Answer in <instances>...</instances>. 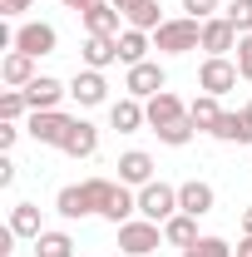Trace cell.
Segmentation results:
<instances>
[{"label":"cell","instance_id":"d6986e66","mask_svg":"<svg viewBox=\"0 0 252 257\" xmlns=\"http://www.w3.org/2000/svg\"><path fill=\"white\" fill-rule=\"evenodd\" d=\"M0 79L10 84V89H25L35 79V55H25V50H10L5 60H0Z\"/></svg>","mask_w":252,"mask_h":257},{"label":"cell","instance_id":"6da1fadb","mask_svg":"<svg viewBox=\"0 0 252 257\" xmlns=\"http://www.w3.org/2000/svg\"><path fill=\"white\" fill-rule=\"evenodd\" d=\"M114 188L119 183H109V178H84V183H69V188H60V198H55V213L60 218H89V213H99L104 218V208H109V198H114Z\"/></svg>","mask_w":252,"mask_h":257},{"label":"cell","instance_id":"1f68e13d","mask_svg":"<svg viewBox=\"0 0 252 257\" xmlns=\"http://www.w3.org/2000/svg\"><path fill=\"white\" fill-rule=\"evenodd\" d=\"M237 74H242V79H252V35H242V40H237Z\"/></svg>","mask_w":252,"mask_h":257},{"label":"cell","instance_id":"4fadbf2b","mask_svg":"<svg viewBox=\"0 0 252 257\" xmlns=\"http://www.w3.org/2000/svg\"><path fill=\"white\" fill-rule=\"evenodd\" d=\"M237 40H242V35L232 30V20H227V15L203 20V50H208V55H227V50H237Z\"/></svg>","mask_w":252,"mask_h":257},{"label":"cell","instance_id":"2e32d148","mask_svg":"<svg viewBox=\"0 0 252 257\" xmlns=\"http://www.w3.org/2000/svg\"><path fill=\"white\" fill-rule=\"evenodd\" d=\"M119 183H129V188L154 183V159H149L144 149H129L124 159H119Z\"/></svg>","mask_w":252,"mask_h":257},{"label":"cell","instance_id":"d6a6232c","mask_svg":"<svg viewBox=\"0 0 252 257\" xmlns=\"http://www.w3.org/2000/svg\"><path fill=\"white\" fill-rule=\"evenodd\" d=\"M183 10H188L193 20H213L218 15V0H183Z\"/></svg>","mask_w":252,"mask_h":257},{"label":"cell","instance_id":"d590c367","mask_svg":"<svg viewBox=\"0 0 252 257\" xmlns=\"http://www.w3.org/2000/svg\"><path fill=\"white\" fill-rule=\"evenodd\" d=\"M35 0H0V15H20V10H30Z\"/></svg>","mask_w":252,"mask_h":257},{"label":"cell","instance_id":"e575fe53","mask_svg":"<svg viewBox=\"0 0 252 257\" xmlns=\"http://www.w3.org/2000/svg\"><path fill=\"white\" fill-rule=\"evenodd\" d=\"M10 183H15V159L5 154V159H0V188H10Z\"/></svg>","mask_w":252,"mask_h":257},{"label":"cell","instance_id":"603a6c76","mask_svg":"<svg viewBox=\"0 0 252 257\" xmlns=\"http://www.w3.org/2000/svg\"><path fill=\"white\" fill-rule=\"evenodd\" d=\"M188 119H193V128H218V119H222V104H218V94H198L188 104Z\"/></svg>","mask_w":252,"mask_h":257},{"label":"cell","instance_id":"83f0119b","mask_svg":"<svg viewBox=\"0 0 252 257\" xmlns=\"http://www.w3.org/2000/svg\"><path fill=\"white\" fill-rule=\"evenodd\" d=\"M25 114H30L25 89H5V94H0V119H5V124H15V119H25Z\"/></svg>","mask_w":252,"mask_h":257},{"label":"cell","instance_id":"ab89813d","mask_svg":"<svg viewBox=\"0 0 252 257\" xmlns=\"http://www.w3.org/2000/svg\"><path fill=\"white\" fill-rule=\"evenodd\" d=\"M114 5H119V10H129V5H139V0H114Z\"/></svg>","mask_w":252,"mask_h":257},{"label":"cell","instance_id":"9a60e30c","mask_svg":"<svg viewBox=\"0 0 252 257\" xmlns=\"http://www.w3.org/2000/svg\"><path fill=\"white\" fill-rule=\"evenodd\" d=\"M79 55H84V69H109L119 60V35H89Z\"/></svg>","mask_w":252,"mask_h":257},{"label":"cell","instance_id":"3957f363","mask_svg":"<svg viewBox=\"0 0 252 257\" xmlns=\"http://www.w3.org/2000/svg\"><path fill=\"white\" fill-rule=\"evenodd\" d=\"M168 237H163V223H149V218H129V223H119V247H124L129 257H149L154 247H163Z\"/></svg>","mask_w":252,"mask_h":257},{"label":"cell","instance_id":"ba28073f","mask_svg":"<svg viewBox=\"0 0 252 257\" xmlns=\"http://www.w3.org/2000/svg\"><path fill=\"white\" fill-rule=\"evenodd\" d=\"M55 45H60V35L55 25H45V20H30V25H20L15 30V50H25V55H55Z\"/></svg>","mask_w":252,"mask_h":257},{"label":"cell","instance_id":"60d3db41","mask_svg":"<svg viewBox=\"0 0 252 257\" xmlns=\"http://www.w3.org/2000/svg\"><path fill=\"white\" fill-rule=\"evenodd\" d=\"M247 109H252V104H247Z\"/></svg>","mask_w":252,"mask_h":257},{"label":"cell","instance_id":"30bf717a","mask_svg":"<svg viewBox=\"0 0 252 257\" xmlns=\"http://www.w3.org/2000/svg\"><path fill=\"white\" fill-rule=\"evenodd\" d=\"M144 114H149V128H154V134H158V128H168V124H178V119H188L183 99H178V94H168V89L149 99V104H144Z\"/></svg>","mask_w":252,"mask_h":257},{"label":"cell","instance_id":"7c38bea8","mask_svg":"<svg viewBox=\"0 0 252 257\" xmlns=\"http://www.w3.org/2000/svg\"><path fill=\"white\" fill-rule=\"evenodd\" d=\"M69 94L79 99L84 109L104 104V99H109V79H104V69H79V74H74V84H69Z\"/></svg>","mask_w":252,"mask_h":257},{"label":"cell","instance_id":"7a4b0ae2","mask_svg":"<svg viewBox=\"0 0 252 257\" xmlns=\"http://www.w3.org/2000/svg\"><path fill=\"white\" fill-rule=\"evenodd\" d=\"M154 45L163 50V55L203 50V20H193V15H183V20H163V25L154 30Z\"/></svg>","mask_w":252,"mask_h":257},{"label":"cell","instance_id":"277c9868","mask_svg":"<svg viewBox=\"0 0 252 257\" xmlns=\"http://www.w3.org/2000/svg\"><path fill=\"white\" fill-rule=\"evenodd\" d=\"M178 213V188H168V183H144L139 188V218H149V223H168Z\"/></svg>","mask_w":252,"mask_h":257},{"label":"cell","instance_id":"4dcf8cb0","mask_svg":"<svg viewBox=\"0 0 252 257\" xmlns=\"http://www.w3.org/2000/svg\"><path fill=\"white\" fill-rule=\"evenodd\" d=\"M183 257H232V247L222 237H198L193 247H183Z\"/></svg>","mask_w":252,"mask_h":257},{"label":"cell","instance_id":"836d02e7","mask_svg":"<svg viewBox=\"0 0 252 257\" xmlns=\"http://www.w3.org/2000/svg\"><path fill=\"white\" fill-rule=\"evenodd\" d=\"M15 139H20V124H5V119H0V154H10Z\"/></svg>","mask_w":252,"mask_h":257},{"label":"cell","instance_id":"44dd1931","mask_svg":"<svg viewBox=\"0 0 252 257\" xmlns=\"http://www.w3.org/2000/svg\"><path fill=\"white\" fill-rule=\"evenodd\" d=\"M144 60H149V30H134V25L119 30V64L134 69V64H144Z\"/></svg>","mask_w":252,"mask_h":257},{"label":"cell","instance_id":"f35d334b","mask_svg":"<svg viewBox=\"0 0 252 257\" xmlns=\"http://www.w3.org/2000/svg\"><path fill=\"white\" fill-rule=\"evenodd\" d=\"M242 232H252V208H247V213H242Z\"/></svg>","mask_w":252,"mask_h":257},{"label":"cell","instance_id":"484cf974","mask_svg":"<svg viewBox=\"0 0 252 257\" xmlns=\"http://www.w3.org/2000/svg\"><path fill=\"white\" fill-rule=\"evenodd\" d=\"M35 257H74V237L69 232H40L35 237Z\"/></svg>","mask_w":252,"mask_h":257},{"label":"cell","instance_id":"ac0fdd59","mask_svg":"<svg viewBox=\"0 0 252 257\" xmlns=\"http://www.w3.org/2000/svg\"><path fill=\"white\" fill-rule=\"evenodd\" d=\"M119 20H124V10L114 0H99V5L84 10V30L89 35H119Z\"/></svg>","mask_w":252,"mask_h":257},{"label":"cell","instance_id":"f1b7e54d","mask_svg":"<svg viewBox=\"0 0 252 257\" xmlns=\"http://www.w3.org/2000/svg\"><path fill=\"white\" fill-rule=\"evenodd\" d=\"M193 134H198V128H193V119H178V124L158 128V144H168V149H183V144H188Z\"/></svg>","mask_w":252,"mask_h":257},{"label":"cell","instance_id":"e0dca14e","mask_svg":"<svg viewBox=\"0 0 252 257\" xmlns=\"http://www.w3.org/2000/svg\"><path fill=\"white\" fill-rule=\"evenodd\" d=\"M69 94L60 79H50V74H35L30 84H25V99H30V109H60V99Z\"/></svg>","mask_w":252,"mask_h":257},{"label":"cell","instance_id":"ffe728a7","mask_svg":"<svg viewBox=\"0 0 252 257\" xmlns=\"http://www.w3.org/2000/svg\"><path fill=\"white\" fill-rule=\"evenodd\" d=\"M109 124L119 128V134H139V124H149V114H144V104L129 94V99H114L109 104Z\"/></svg>","mask_w":252,"mask_h":257},{"label":"cell","instance_id":"52a82bcc","mask_svg":"<svg viewBox=\"0 0 252 257\" xmlns=\"http://www.w3.org/2000/svg\"><path fill=\"white\" fill-rule=\"evenodd\" d=\"M124 89H129L134 99H154V94H163V89H168V74H163V64L144 60V64H134V69H129Z\"/></svg>","mask_w":252,"mask_h":257},{"label":"cell","instance_id":"f546056e","mask_svg":"<svg viewBox=\"0 0 252 257\" xmlns=\"http://www.w3.org/2000/svg\"><path fill=\"white\" fill-rule=\"evenodd\" d=\"M222 15L232 20V30H237V35H252V0H227Z\"/></svg>","mask_w":252,"mask_h":257},{"label":"cell","instance_id":"4316f807","mask_svg":"<svg viewBox=\"0 0 252 257\" xmlns=\"http://www.w3.org/2000/svg\"><path fill=\"white\" fill-rule=\"evenodd\" d=\"M124 20L134 25V30H158V25H163V15H158V0H139V5H129Z\"/></svg>","mask_w":252,"mask_h":257},{"label":"cell","instance_id":"d4e9b609","mask_svg":"<svg viewBox=\"0 0 252 257\" xmlns=\"http://www.w3.org/2000/svg\"><path fill=\"white\" fill-rule=\"evenodd\" d=\"M10 227H15V237H40V232H45V227H40V208H35V203H15V208H10Z\"/></svg>","mask_w":252,"mask_h":257},{"label":"cell","instance_id":"8fae6325","mask_svg":"<svg viewBox=\"0 0 252 257\" xmlns=\"http://www.w3.org/2000/svg\"><path fill=\"white\" fill-rule=\"evenodd\" d=\"M94 149H99V128L89 119H74L69 134H64V144H60V154H69V159H94Z\"/></svg>","mask_w":252,"mask_h":257},{"label":"cell","instance_id":"5bb4252c","mask_svg":"<svg viewBox=\"0 0 252 257\" xmlns=\"http://www.w3.org/2000/svg\"><path fill=\"white\" fill-rule=\"evenodd\" d=\"M213 139H222V144H252V109H222L218 128H213Z\"/></svg>","mask_w":252,"mask_h":257},{"label":"cell","instance_id":"8d00e7d4","mask_svg":"<svg viewBox=\"0 0 252 257\" xmlns=\"http://www.w3.org/2000/svg\"><path fill=\"white\" fill-rule=\"evenodd\" d=\"M232 257H252V232H242V242L232 247Z\"/></svg>","mask_w":252,"mask_h":257},{"label":"cell","instance_id":"5b68a950","mask_svg":"<svg viewBox=\"0 0 252 257\" xmlns=\"http://www.w3.org/2000/svg\"><path fill=\"white\" fill-rule=\"evenodd\" d=\"M237 79H242V74H237V60H227V55H208L203 69H198V89H203V94H218V99L227 94Z\"/></svg>","mask_w":252,"mask_h":257},{"label":"cell","instance_id":"8992f818","mask_svg":"<svg viewBox=\"0 0 252 257\" xmlns=\"http://www.w3.org/2000/svg\"><path fill=\"white\" fill-rule=\"evenodd\" d=\"M69 124H74V119H69V114H60V109H30V139L35 144H55V149H60L64 144V134H69Z\"/></svg>","mask_w":252,"mask_h":257},{"label":"cell","instance_id":"9c48e42d","mask_svg":"<svg viewBox=\"0 0 252 257\" xmlns=\"http://www.w3.org/2000/svg\"><path fill=\"white\" fill-rule=\"evenodd\" d=\"M213 203H218L213 183H203V178H188V183H178V213H193V218H203V213H213Z\"/></svg>","mask_w":252,"mask_h":257},{"label":"cell","instance_id":"cb8c5ba5","mask_svg":"<svg viewBox=\"0 0 252 257\" xmlns=\"http://www.w3.org/2000/svg\"><path fill=\"white\" fill-rule=\"evenodd\" d=\"M134 213H139V193H129V183H119V188H114V198H109V208H104V218L119 227V223H129Z\"/></svg>","mask_w":252,"mask_h":257},{"label":"cell","instance_id":"74e56055","mask_svg":"<svg viewBox=\"0 0 252 257\" xmlns=\"http://www.w3.org/2000/svg\"><path fill=\"white\" fill-rule=\"evenodd\" d=\"M64 5H69V10H79V15H84V10H89V5H99V0H64Z\"/></svg>","mask_w":252,"mask_h":257},{"label":"cell","instance_id":"7402d4cb","mask_svg":"<svg viewBox=\"0 0 252 257\" xmlns=\"http://www.w3.org/2000/svg\"><path fill=\"white\" fill-rule=\"evenodd\" d=\"M163 237H168L173 247H193V242H198V218H193V213H173V218L163 223Z\"/></svg>","mask_w":252,"mask_h":257}]
</instances>
